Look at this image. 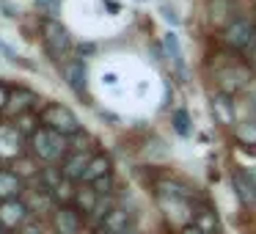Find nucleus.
Segmentation results:
<instances>
[{"label":"nucleus","instance_id":"nucleus-33","mask_svg":"<svg viewBox=\"0 0 256 234\" xmlns=\"http://www.w3.org/2000/svg\"><path fill=\"white\" fill-rule=\"evenodd\" d=\"M179 234H204V232H201V228H196V226H188V228H182Z\"/></svg>","mask_w":256,"mask_h":234},{"label":"nucleus","instance_id":"nucleus-12","mask_svg":"<svg viewBox=\"0 0 256 234\" xmlns=\"http://www.w3.org/2000/svg\"><path fill=\"white\" fill-rule=\"evenodd\" d=\"M100 149H91V152H69L66 157H64V162H61V174L66 179H72V182H83V174H86V168H88V162L94 160V154Z\"/></svg>","mask_w":256,"mask_h":234},{"label":"nucleus","instance_id":"nucleus-18","mask_svg":"<svg viewBox=\"0 0 256 234\" xmlns=\"http://www.w3.org/2000/svg\"><path fill=\"white\" fill-rule=\"evenodd\" d=\"M8 168H12V171H17L20 176H22L25 182H28V184H34L36 179H39V174H42V162L36 160V157L30 154V152H28V154H22L20 160H14Z\"/></svg>","mask_w":256,"mask_h":234},{"label":"nucleus","instance_id":"nucleus-7","mask_svg":"<svg viewBox=\"0 0 256 234\" xmlns=\"http://www.w3.org/2000/svg\"><path fill=\"white\" fill-rule=\"evenodd\" d=\"M42 108H44V100H42L36 91H30L28 86H17V88H12V96H8V105H6V110H3V116L17 118V116L30 113V110L42 113Z\"/></svg>","mask_w":256,"mask_h":234},{"label":"nucleus","instance_id":"nucleus-30","mask_svg":"<svg viewBox=\"0 0 256 234\" xmlns=\"http://www.w3.org/2000/svg\"><path fill=\"white\" fill-rule=\"evenodd\" d=\"M0 12H3V17H17L14 6H12V3H6V0H0Z\"/></svg>","mask_w":256,"mask_h":234},{"label":"nucleus","instance_id":"nucleus-34","mask_svg":"<svg viewBox=\"0 0 256 234\" xmlns=\"http://www.w3.org/2000/svg\"><path fill=\"white\" fill-rule=\"evenodd\" d=\"M250 56H254V64H256V47H254V50H250Z\"/></svg>","mask_w":256,"mask_h":234},{"label":"nucleus","instance_id":"nucleus-6","mask_svg":"<svg viewBox=\"0 0 256 234\" xmlns=\"http://www.w3.org/2000/svg\"><path fill=\"white\" fill-rule=\"evenodd\" d=\"M61 74H64L66 88L72 91L74 96H80V100L88 96V69H86V61L80 56H72L69 61H64L61 64Z\"/></svg>","mask_w":256,"mask_h":234},{"label":"nucleus","instance_id":"nucleus-16","mask_svg":"<svg viewBox=\"0 0 256 234\" xmlns=\"http://www.w3.org/2000/svg\"><path fill=\"white\" fill-rule=\"evenodd\" d=\"M232 188H234V193H237V198L242 201L245 206L254 210V206H256V184L248 179V174H245V171H234L232 174Z\"/></svg>","mask_w":256,"mask_h":234},{"label":"nucleus","instance_id":"nucleus-9","mask_svg":"<svg viewBox=\"0 0 256 234\" xmlns=\"http://www.w3.org/2000/svg\"><path fill=\"white\" fill-rule=\"evenodd\" d=\"M135 228V212L127 201H118L116 210L102 220V226L94 234H132Z\"/></svg>","mask_w":256,"mask_h":234},{"label":"nucleus","instance_id":"nucleus-32","mask_svg":"<svg viewBox=\"0 0 256 234\" xmlns=\"http://www.w3.org/2000/svg\"><path fill=\"white\" fill-rule=\"evenodd\" d=\"M245 174H248V179H250V182L256 184V162H254V166H250V168H245Z\"/></svg>","mask_w":256,"mask_h":234},{"label":"nucleus","instance_id":"nucleus-20","mask_svg":"<svg viewBox=\"0 0 256 234\" xmlns=\"http://www.w3.org/2000/svg\"><path fill=\"white\" fill-rule=\"evenodd\" d=\"M162 47H166V52H168V58H171V64H174V69H176V74H182V78H184L182 44H179V39H176V34H174V30H168V34L162 36Z\"/></svg>","mask_w":256,"mask_h":234},{"label":"nucleus","instance_id":"nucleus-22","mask_svg":"<svg viewBox=\"0 0 256 234\" xmlns=\"http://www.w3.org/2000/svg\"><path fill=\"white\" fill-rule=\"evenodd\" d=\"M12 124L20 130V135H22V138H30V135H34L36 130L42 127V116H39V110H30V113H22V116H17Z\"/></svg>","mask_w":256,"mask_h":234},{"label":"nucleus","instance_id":"nucleus-19","mask_svg":"<svg viewBox=\"0 0 256 234\" xmlns=\"http://www.w3.org/2000/svg\"><path fill=\"white\" fill-rule=\"evenodd\" d=\"M157 196H171V198H188L196 201V193H190V188L184 182H176V179H157Z\"/></svg>","mask_w":256,"mask_h":234},{"label":"nucleus","instance_id":"nucleus-24","mask_svg":"<svg viewBox=\"0 0 256 234\" xmlns=\"http://www.w3.org/2000/svg\"><path fill=\"white\" fill-rule=\"evenodd\" d=\"M91 149H96V138L86 130H80L78 135L69 138V152H91Z\"/></svg>","mask_w":256,"mask_h":234},{"label":"nucleus","instance_id":"nucleus-10","mask_svg":"<svg viewBox=\"0 0 256 234\" xmlns=\"http://www.w3.org/2000/svg\"><path fill=\"white\" fill-rule=\"evenodd\" d=\"M47 223L52 234H80L86 228V218L74 206H56Z\"/></svg>","mask_w":256,"mask_h":234},{"label":"nucleus","instance_id":"nucleus-21","mask_svg":"<svg viewBox=\"0 0 256 234\" xmlns=\"http://www.w3.org/2000/svg\"><path fill=\"white\" fill-rule=\"evenodd\" d=\"M193 226L201 228L204 234H218V228H220V218H218V212H212V210H196Z\"/></svg>","mask_w":256,"mask_h":234},{"label":"nucleus","instance_id":"nucleus-23","mask_svg":"<svg viewBox=\"0 0 256 234\" xmlns=\"http://www.w3.org/2000/svg\"><path fill=\"white\" fill-rule=\"evenodd\" d=\"M171 124H174V132L182 135V138H190L193 135V116H190L188 108H176L171 116Z\"/></svg>","mask_w":256,"mask_h":234},{"label":"nucleus","instance_id":"nucleus-15","mask_svg":"<svg viewBox=\"0 0 256 234\" xmlns=\"http://www.w3.org/2000/svg\"><path fill=\"white\" fill-rule=\"evenodd\" d=\"M110 174H113V160L105 152H96L94 160L88 162V168H86V174H83V184H94L96 179L110 176Z\"/></svg>","mask_w":256,"mask_h":234},{"label":"nucleus","instance_id":"nucleus-13","mask_svg":"<svg viewBox=\"0 0 256 234\" xmlns=\"http://www.w3.org/2000/svg\"><path fill=\"white\" fill-rule=\"evenodd\" d=\"M25 190H28V182L17 171H12L8 166H0V201L22 198Z\"/></svg>","mask_w":256,"mask_h":234},{"label":"nucleus","instance_id":"nucleus-27","mask_svg":"<svg viewBox=\"0 0 256 234\" xmlns=\"http://www.w3.org/2000/svg\"><path fill=\"white\" fill-rule=\"evenodd\" d=\"M94 190H96L100 196H113V193H116V179H113V174H110V176L96 179V182H94Z\"/></svg>","mask_w":256,"mask_h":234},{"label":"nucleus","instance_id":"nucleus-29","mask_svg":"<svg viewBox=\"0 0 256 234\" xmlns=\"http://www.w3.org/2000/svg\"><path fill=\"white\" fill-rule=\"evenodd\" d=\"M8 96H12V88L0 80V116H3V110H6V105H8Z\"/></svg>","mask_w":256,"mask_h":234},{"label":"nucleus","instance_id":"nucleus-1","mask_svg":"<svg viewBox=\"0 0 256 234\" xmlns=\"http://www.w3.org/2000/svg\"><path fill=\"white\" fill-rule=\"evenodd\" d=\"M28 152L42 166H61L64 157L69 154V138L50 127H39L28 138Z\"/></svg>","mask_w":256,"mask_h":234},{"label":"nucleus","instance_id":"nucleus-28","mask_svg":"<svg viewBox=\"0 0 256 234\" xmlns=\"http://www.w3.org/2000/svg\"><path fill=\"white\" fill-rule=\"evenodd\" d=\"M36 8L44 12L47 17H52V14H58V8H61V0H36Z\"/></svg>","mask_w":256,"mask_h":234},{"label":"nucleus","instance_id":"nucleus-35","mask_svg":"<svg viewBox=\"0 0 256 234\" xmlns=\"http://www.w3.org/2000/svg\"><path fill=\"white\" fill-rule=\"evenodd\" d=\"M254 12H256V3H254Z\"/></svg>","mask_w":256,"mask_h":234},{"label":"nucleus","instance_id":"nucleus-14","mask_svg":"<svg viewBox=\"0 0 256 234\" xmlns=\"http://www.w3.org/2000/svg\"><path fill=\"white\" fill-rule=\"evenodd\" d=\"M212 116H215L218 124H223V127H234L237 124V113H234V102L228 94H223V91H218V94H212Z\"/></svg>","mask_w":256,"mask_h":234},{"label":"nucleus","instance_id":"nucleus-8","mask_svg":"<svg viewBox=\"0 0 256 234\" xmlns=\"http://www.w3.org/2000/svg\"><path fill=\"white\" fill-rule=\"evenodd\" d=\"M25 144H28V138H22L14 124L0 122V162H14L22 154H28Z\"/></svg>","mask_w":256,"mask_h":234},{"label":"nucleus","instance_id":"nucleus-26","mask_svg":"<svg viewBox=\"0 0 256 234\" xmlns=\"http://www.w3.org/2000/svg\"><path fill=\"white\" fill-rule=\"evenodd\" d=\"M17 234H47V226L42 223V218L30 215V218H28V223H25V226L20 228Z\"/></svg>","mask_w":256,"mask_h":234},{"label":"nucleus","instance_id":"nucleus-3","mask_svg":"<svg viewBox=\"0 0 256 234\" xmlns=\"http://www.w3.org/2000/svg\"><path fill=\"white\" fill-rule=\"evenodd\" d=\"M39 116H42V127H50V130H56V132L66 135V138H72V135H78L80 130H83L78 113H74L72 108L61 105V102H47Z\"/></svg>","mask_w":256,"mask_h":234},{"label":"nucleus","instance_id":"nucleus-2","mask_svg":"<svg viewBox=\"0 0 256 234\" xmlns=\"http://www.w3.org/2000/svg\"><path fill=\"white\" fill-rule=\"evenodd\" d=\"M39 34H42V44H44L47 56L61 66L64 61L74 56V39L69 34V28L56 17H42L39 20Z\"/></svg>","mask_w":256,"mask_h":234},{"label":"nucleus","instance_id":"nucleus-4","mask_svg":"<svg viewBox=\"0 0 256 234\" xmlns=\"http://www.w3.org/2000/svg\"><path fill=\"white\" fill-rule=\"evenodd\" d=\"M220 42L228 50H254L256 47V25L250 20L234 17L228 25H223Z\"/></svg>","mask_w":256,"mask_h":234},{"label":"nucleus","instance_id":"nucleus-17","mask_svg":"<svg viewBox=\"0 0 256 234\" xmlns=\"http://www.w3.org/2000/svg\"><path fill=\"white\" fill-rule=\"evenodd\" d=\"M96 201H100V193L94 190V184H83V182H80L78 190H74V201H72L74 210H78L83 218H88L91 212H94Z\"/></svg>","mask_w":256,"mask_h":234},{"label":"nucleus","instance_id":"nucleus-5","mask_svg":"<svg viewBox=\"0 0 256 234\" xmlns=\"http://www.w3.org/2000/svg\"><path fill=\"white\" fill-rule=\"evenodd\" d=\"M157 204L162 210V218L171 223L174 228H188L193 226V218H196V206L193 201L188 198H171V196H157Z\"/></svg>","mask_w":256,"mask_h":234},{"label":"nucleus","instance_id":"nucleus-31","mask_svg":"<svg viewBox=\"0 0 256 234\" xmlns=\"http://www.w3.org/2000/svg\"><path fill=\"white\" fill-rule=\"evenodd\" d=\"M162 17H166V20H168V22H171V25H179V17H176V14H174L171 8H168V6H162Z\"/></svg>","mask_w":256,"mask_h":234},{"label":"nucleus","instance_id":"nucleus-11","mask_svg":"<svg viewBox=\"0 0 256 234\" xmlns=\"http://www.w3.org/2000/svg\"><path fill=\"white\" fill-rule=\"evenodd\" d=\"M30 210L25 204V198H12V201H0V226L6 232H20L28 223Z\"/></svg>","mask_w":256,"mask_h":234},{"label":"nucleus","instance_id":"nucleus-25","mask_svg":"<svg viewBox=\"0 0 256 234\" xmlns=\"http://www.w3.org/2000/svg\"><path fill=\"white\" fill-rule=\"evenodd\" d=\"M234 135L242 146H256V122H242L234 124Z\"/></svg>","mask_w":256,"mask_h":234}]
</instances>
